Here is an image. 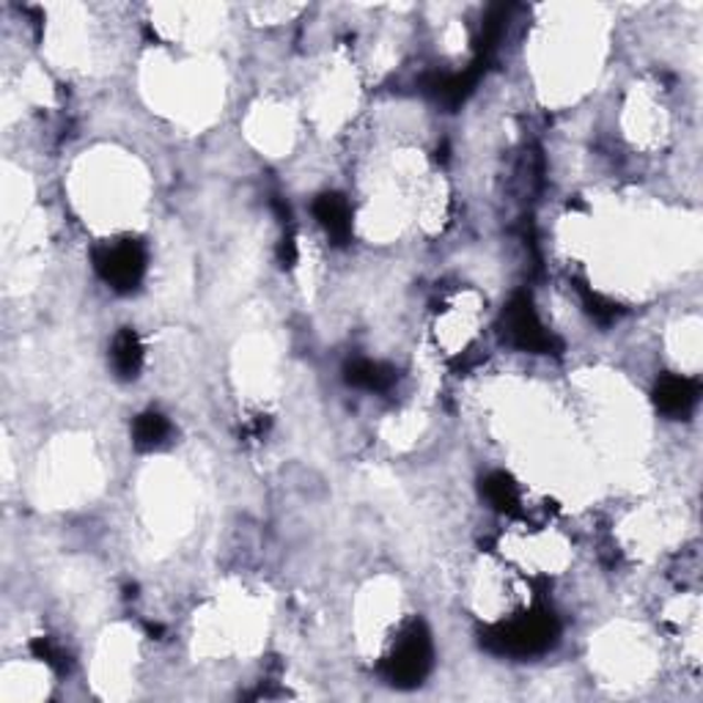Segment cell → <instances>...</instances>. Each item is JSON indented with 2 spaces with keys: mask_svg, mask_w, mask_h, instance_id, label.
<instances>
[{
  "mask_svg": "<svg viewBox=\"0 0 703 703\" xmlns=\"http://www.w3.org/2000/svg\"><path fill=\"white\" fill-rule=\"evenodd\" d=\"M558 638V621L549 610H531L506 623H497L486 634V646L497 654L508 657H533L547 651Z\"/></svg>",
  "mask_w": 703,
  "mask_h": 703,
  "instance_id": "1",
  "label": "cell"
},
{
  "mask_svg": "<svg viewBox=\"0 0 703 703\" xmlns=\"http://www.w3.org/2000/svg\"><path fill=\"white\" fill-rule=\"evenodd\" d=\"M432 638L423 623H410L396 640L394 651L385 660V671L394 684H418L432 671Z\"/></svg>",
  "mask_w": 703,
  "mask_h": 703,
  "instance_id": "2",
  "label": "cell"
},
{
  "mask_svg": "<svg viewBox=\"0 0 703 703\" xmlns=\"http://www.w3.org/2000/svg\"><path fill=\"white\" fill-rule=\"evenodd\" d=\"M94 266L107 286L116 292H133L146 275V251L135 240L105 242L94 251Z\"/></svg>",
  "mask_w": 703,
  "mask_h": 703,
  "instance_id": "3",
  "label": "cell"
},
{
  "mask_svg": "<svg viewBox=\"0 0 703 703\" xmlns=\"http://www.w3.org/2000/svg\"><path fill=\"white\" fill-rule=\"evenodd\" d=\"M503 327H506V336L514 347L525 352L555 349V338L549 336L547 327L542 325L536 308H533L527 297H514L512 303H508L506 314H503Z\"/></svg>",
  "mask_w": 703,
  "mask_h": 703,
  "instance_id": "4",
  "label": "cell"
},
{
  "mask_svg": "<svg viewBox=\"0 0 703 703\" xmlns=\"http://www.w3.org/2000/svg\"><path fill=\"white\" fill-rule=\"evenodd\" d=\"M701 399L699 379L682 377V374H668L657 382L654 388V405L662 416L684 418L695 410Z\"/></svg>",
  "mask_w": 703,
  "mask_h": 703,
  "instance_id": "5",
  "label": "cell"
},
{
  "mask_svg": "<svg viewBox=\"0 0 703 703\" xmlns=\"http://www.w3.org/2000/svg\"><path fill=\"white\" fill-rule=\"evenodd\" d=\"M314 214L319 220L322 229L327 231L336 245H344L352 234V209L347 203V198L336 196V192H325L314 201Z\"/></svg>",
  "mask_w": 703,
  "mask_h": 703,
  "instance_id": "6",
  "label": "cell"
},
{
  "mask_svg": "<svg viewBox=\"0 0 703 703\" xmlns=\"http://www.w3.org/2000/svg\"><path fill=\"white\" fill-rule=\"evenodd\" d=\"M111 366L116 371V377L122 379H135L144 368V347H140V338L135 336V330L124 327L116 338H113L111 347Z\"/></svg>",
  "mask_w": 703,
  "mask_h": 703,
  "instance_id": "7",
  "label": "cell"
},
{
  "mask_svg": "<svg viewBox=\"0 0 703 703\" xmlns=\"http://www.w3.org/2000/svg\"><path fill=\"white\" fill-rule=\"evenodd\" d=\"M347 382L352 388L385 394L396 382V371L390 366H385V363L368 360V357H355L347 366Z\"/></svg>",
  "mask_w": 703,
  "mask_h": 703,
  "instance_id": "8",
  "label": "cell"
},
{
  "mask_svg": "<svg viewBox=\"0 0 703 703\" xmlns=\"http://www.w3.org/2000/svg\"><path fill=\"white\" fill-rule=\"evenodd\" d=\"M171 438V423L160 412H144L133 423V442L140 451H155Z\"/></svg>",
  "mask_w": 703,
  "mask_h": 703,
  "instance_id": "9",
  "label": "cell"
},
{
  "mask_svg": "<svg viewBox=\"0 0 703 703\" xmlns=\"http://www.w3.org/2000/svg\"><path fill=\"white\" fill-rule=\"evenodd\" d=\"M484 495L486 501H490L495 508H501V512L514 514L520 508L517 484H514L506 473H492L490 479L484 481Z\"/></svg>",
  "mask_w": 703,
  "mask_h": 703,
  "instance_id": "10",
  "label": "cell"
}]
</instances>
